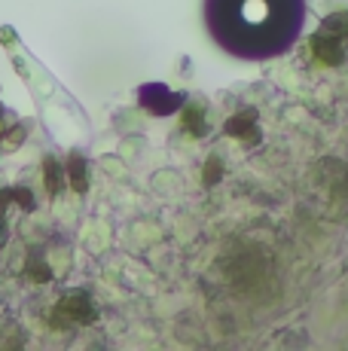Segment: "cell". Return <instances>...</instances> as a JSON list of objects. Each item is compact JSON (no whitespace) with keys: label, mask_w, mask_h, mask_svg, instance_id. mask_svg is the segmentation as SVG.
I'll list each match as a JSON object with an SVG mask.
<instances>
[{"label":"cell","mask_w":348,"mask_h":351,"mask_svg":"<svg viewBox=\"0 0 348 351\" xmlns=\"http://www.w3.org/2000/svg\"><path fill=\"white\" fill-rule=\"evenodd\" d=\"M208 37L226 56L269 62L293 49L306 25V0H202Z\"/></svg>","instance_id":"obj_1"}]
</instances>
